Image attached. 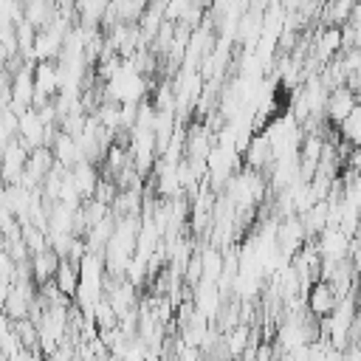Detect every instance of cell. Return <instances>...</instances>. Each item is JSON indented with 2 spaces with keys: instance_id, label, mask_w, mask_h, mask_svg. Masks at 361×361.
Wrapping results in <instances>:
<instances>
[{
  "instance_id": "cell-1",
  "label": "cell",
  "mask_w": 361,
  "mask_h": 361,
  "mask_svg": "<svg viewBox=\"0 0 361 361\" xmlns=\"http://www.w3.org/2000/svg\"><path fill=\"white\" fill-rule=\"evenodd\" d=\"M307 240H310V237H307V231H305V223H302V217H299V214H290V217L279 220L274 243H276L279 254H282L288 262L293 259V254H299V251L305 248V243H307Z\"/></svg>"
},
{
  "instance_id": "cell-2",
  "label": "cell",
  "mask_w": 361,
  "mask_h": 361,
  "mask_svg": "<svg viewBox=\"0 0 361 361\" xmlns=\"http://www.w3.org/2000/svg\"><path fill=\"white\" fill-rule=\"evenodd\" d=\"M338 302H341L338 290L333 288V282H324V279H319L316 285H310V290L305 293V307H307V313H310L316 322L330 319V316L336 313Z\"/></svg>"
},
{
  "instance_id": "cell-3",
  "label": "cell",
  "mask_w": 361,
  "mask_h": 361,
  "mask_svg": "<svg viewBox=\"0 0 361 361\" xmlns=\"http://www.w3.org/2000/svg\"><path fill=\"white\" fill-rule=\"evenodd\" d=\"M243 161H245V169H254V172H262V175L271 172L276 158H274V149H271V141L265 138V133L251 135V141L243 152Z\"/></svg>"
},
{
  "instance_id": "cell-4",
  "label": "cell",
  "mask_w": 361,
  "mask_h": 361,
  "mask_svg": "<svg viewBox=\"0 0 361 361\" xmlns=\"http://www.w3.org/2000/svg\"><path fill=\"white\" fill-rule=\"evenodd\" d=\"M313 243L324 259H350V243L353 240L341 228H324Z\"/></svg>"
},
{
  "instance_id": "cell-5",
  "label": "cell",
  "mask_w": 361,
  "mask_h": 361,
  "mask_svg": "<svg viewBox=\"0 0 361 361\" xmlns=\"http://www.w3.org/2000/svg\"><path fill=\"white\" fill-rule=\"evenodd\" d=\"M355 104H358V96L344 85V87H336V90H330V99H327V121L330 124H341L353 110H355Z\"/></svg>"
},
{
  "instance_id": "cell-6",
  "label": "cell",
  "mask_w": 361,
  "mask_h": 361,
  "mask_svg": "<svg viewBox=\"0 0 361 361\" xmlns=\"http://www.w3.org/2000/svg\"><path fill=\"white\" fill-rule=\"evenodd\" d=\"M59 265H62V257H59L54 248H45V251L34 254V257H31V276H34V285L42 288V285L54 282Z\"/></svg>"
},
{
  "instance_id": "cell-7",
  "label": "cell",
  "mask_w": 361,
  "mask_h": 361,
  "mask_svg": "<svg viewBox=\"0 0 361 361\" xmlns=\"http://www.w3.org/2000/svg\"><path fill=\"white\" fill-rule=\"evenodd\" d=\"M79 282H82L79 262H76V259H71V257H65V259H62V265H59V271H56V276H54L56 290H59L62 296L73 299V296H76V290H79Z\"/></svg>"
},
{
  "instance_id": "cell-8",
  "label": "cell",
  "mask_w": 361,
  "mask_h": 361,
  "mask_svg": "<svg viewBox=\"0 0 361 361\" xmlns=\"http://www.w3.org/2000/svg\"><path fill=\"white\" fill-rule=\"evenodd\" d=\"M56 14H59V8H56L54 3H45V0L23 3V17H25V23H31L37 31L48 28V25L56 20Z\"/></svg>"
},
{
  "instance_id": "cell-9",
  "label": "cell",
  "mask_w": 361,
  "mask_h": 361,
  "mask_svg": "<svg viewBox=\"0 0 361 361\" xmlns=\"http://www.w3.org/2000/svg\"><path fill=\"white\" fill-rule=\"evenodd\" d=\"M71 178H73V183H76L82 200L93 197L96 183H99V169H96V164H90V161H79V164L71 169Z\"/></svg>"
},
{
  "instance_id": "cell-10",
  "label": "cell",
  "mask_w": 361,
  "mask_h": 361,
  "mask_svg": "<svg viewBox=\"0 0 361 361\" xmlns=\"http://www.w3.org/2000/svg\"><path fill=\"white\" fill-rule=\"evenodd\" d=\"M353 6L350 0H338V3H327L322 6V14H319V23L322 25H347L350 23V14H353Z\"/></svg>"
},
{
  "instance_id": "cell-11",
  "label": "cell",
  "mask_w": 361,
  "mask_h": 361,
  "mask_svg": "<svg viewBox=\"0 0 361 361\" xmlns=\"http://www.w3.org/2000/svg\"><path fill=\"white\" fill-rule=\"evenodd\" d=\"M338 135L344 141H350L353 147H361V102L355 104V110L338 124Z\"/></svg>"
},
{
  "instance_id": "cell-12",
  "label": "cell",
  "mask_w": 361,
  "mask_h": 361,
  "mask_svg": "<svg viewBox=\"0 0 361 361\" xmlns=\"http://www.w3.org/2000/svg\"><path fill=\"white\" fill-rule=\"evenodd\" d=\"M228 361H231V358H228Z\"/></svg>"
}]
</instances>
